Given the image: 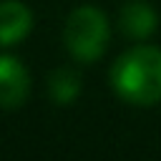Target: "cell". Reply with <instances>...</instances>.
I'll list each match as a JSON object with an SVG mask.
<instances>
[{"label": "cell", "mask_w": 161, "mask_h": 161, "mask_svg": "<svg viewBox=\"0 0 161 161\" xmlns=\"http://www.w3.org/2000/svg\"><path fill=\"white\" fill-rule=\"evenodd\" d=\"M48 93H50V98H53L55 103H60V106L73 103V101L78 98V93H80V75H78L75 70H70V68H58V70H53L50 78H48Z\"/></svg>", "instance_id": "6"}, {"label": "cell", "mask_w": 161, "mask_h": 161, "mask_svg": "<svg viewBox=\"0 0 161 161\" xmlns=\"http://www.w3.org/2000/svg\"><path fill=\"white\" fill-rule=\"evenodd\" d=\"M156 25H158V15L146 0H128L123 5V10H121V30L128 38L143 40L156 30Z\"/></svg>", "instance_id": "5"}, {"label": "cell", "mask_w": 161, "mask_h": 161, "mask_svg": "<svg viewBox=\"0 0 161 161\" xmlns=\"http://www.w3.org/2000/svg\"><path fill=\"white\" fill-rule=\"evenodd\" d=\"M30 91V75L25 65L13 55H0V108H18Z\"/></svg>", "instance_id": "3"}, {"label": "cell", "mask_w": 161, "mask_h": 161, "mask_svg": "<svg viewBox=\"0 0 161 161\" xmlns=\"http://www.w3.org/2000/svg\"><path fill=\"white\" fill-rule=\"evenodd\" d=\"M65 48L80 63H96L108 45V20L98 8L83 5L73 10L63 30Z\"/></svg>", "instance_id": "2"}, {"label": "cell", "mask_w": 161, "mask_h": 161, "mask_svg": "<svg viewBox=\"0 0 161 161\" xmlns=\"http://www.w3.org/2000/svg\"><path fill=\"white\" fill-rule=\"evenodd\" d=\"M111 86L133 106L161 103V50L153 45H136L123 53L111 68Z\"/></svg>", "instance_id": "1"}, {"label": "cell", "mask_w": 161, "mask_h": 161, "mask_svg": "<svg viewBox=\"0 0 161 161\" xmlns=\"http://www.w3.org/2000/svg\"><path fill=\"white\" fill-rule=\"evenodd\" d=\"M33 28V13L20 0H0V45L20 43Z\"/></svg>", "instance_id": "4"}]
</instances>
